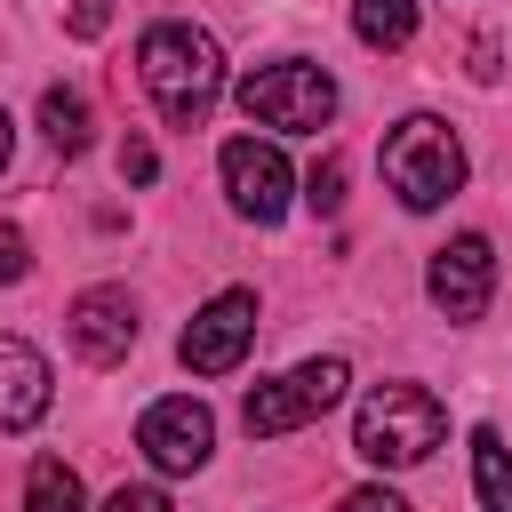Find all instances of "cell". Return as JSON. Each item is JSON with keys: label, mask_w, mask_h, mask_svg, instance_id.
<instances>
[{"label": "cell", "mask_w": 512, "mask_h": 512, "mask_svg": "<svg viewBox=\"0 0 512 512\" xmlns=\"http://www.w3.org/2000/svg\"><path fill=\"white\" fill-rule=\"evenodd\" d=\"M440 432H448V416H440V400L424 392V384H376L368 400H360V424H352V448L368 456V464H424L432 448H440Z\"/></svg>", "instance_id": "obj_3"}, {"label": "cell", "mask_w": 512, "mask_h": 512, "mask_svg": "<svg viewBox=\"0 0 512 512\" xmlns=\"http://www.w3.org/2000/svg\"><path fill=\"white\" fill-rule=\"evenodd\" d=\"M24 512H88V488L64 456H32V480H24Z\"/></svg>", "instance_id": "obj_13"}, {"label": "cell", "mask_w": 512, "mask_h": 512, "mask_svg": "<svg viewBox=\"0 0 512 512\" xmlns=\"http://www.w3.org/2000/svg\"><path fill=\"white\" fill-rule=\"evenodd\" d=\"M344 384H352V368H344L336 352H328V360H304V368H288V376L256 384V392H248V408H240V424H248L256 440H280V432H296V424L328 416V408L344 400Z\"/></svg>", "instance_id": "obj_5"}, {"label": "cell", "mask_w": 512, "mask_h": 512, "mask_svg": "<svg viewBox=\"0 0 512 512\" xmlns=\"http://www.w3.org/2000/svg\"><path fill=\"white\" fill-rule=\"evenodd\" d=\"M64 328H72V352L88 368H120L136 352V296L128 288H88V296H72Z\"/></svg>", "instance_id": "obj_10"}, {"label": "cell", "mask_w": 512, "mask_h": 512, "mask_svg": "<svg viewBox=\"0 0 512 512\" xmlns=\"http://www.w3.org/2000/svg\"><path fill=\"white\" fill-rule=\"evenodd\" d=\"M40 128H48L56 152H88V136H96L88 96H80V88H48V96H40Z\"/></svg>", "instance_id": "obj_14"}, {"label": "cell", "mask_w": 512, "mask_h": 512, "mask_svg": "<svg viewBox=\"0 0 512 512\" xmlns=\"http://www.w3.org/2000/svg\"><path fill=\"white\" fill-rule=\"evenodd\" d=\"M136 80L152 88V104H160L168 128H200L208 104L224 96V48L200 24H152L136 40Z\"/></svg>", "instance_id": "obj_1"}, {"label": "cell", "mask_w": 512, "mask_h": 512, "mask_svg": "<svg viewBox=\"0 0 512 512\" xmlns=\"http://www.w3.org/2000/svg\"><path fill=\"white\" fill-rule=\"evenodd\" d=\"M48 416V360L24 336H0V432H24Z\"/></svg>", "instance_id": "obj_11"}, {"label": "cell", "mask_w": 512, "mask_h": 512, "mask_svg": "<svg viewBox=\"0 0 512 512\" xmlns=\"http://www.w3.org/2000/svg\"><path fill=\"white\" fill-rule=\"evenodd\" d=\"M136 448L160 464V472H200L208 448H216V416L192 400V392H168L136 416Z\"/></svg>", "instance_id": "obj_7"}, {"label": "cell", "mask_w": 512, "mask_h": 512, "mask_svg": "<svg viewBox=\"0 0 512 512\" xmlns=\"http://www.w3.org/2000/svg\"><path fill=\"white\" fill-rule=\"evenodd\" d=\"M104 24H112V0H72V8H64V32H72V40H96Z\"/></svg>", "instance_id": "obj_17"}, {"label": "cell", "mask_w": 512, "mask_h": 512, "mask_svg": "<svg viewBox=\"0 0 512 512\" xmlns=\"http://www.w3.org/2000/svg\"><path fill=\"white\" fill-rule=\"evenodd\" d=\"M248 344H256V296H248V288H224V296H208V304L184 320L176 360H184L192 376H232V368L248 360Z\"/></svg>", "instance_id": "obj_6"}, {"label": "cell", "mask_w": 512, "mask_h": 512, "mask_svg": "<svg viewBox=\"0 0 512 512\" xmlns=\"http://www.w3.org/2000/svg\"><path fill=\"white\" fill-rule=\"evenodd\" d=\"M344 512H408V504H400L392 488H352V496H344Z\"/></svg>", "instance_id": "obj_21"}, {"label": "cell", "mask_w": 512, "mask_h": 512, "mask_svg": "<svg viewBox=\"0 0 512 512\" xmlns=\"http://www.w3.org/2000/svg\"><path fill=\"white\" fill-rule=\"evenodd\" d=\"M352 32L368 48H408L416 40V0H352Z\"/></svg>", "instance_id": "obj_15"}, {"label": "cell", "mask_w": 512, "mask_h": 512, "mask_svg": "<svg viewBox=\"0 0 512 512\" xmlns=\"http://www.w3.org/2000/svg\"><path fill=\"white\" fill-rule=\"evenodd\" d=\"M304 200H312L320 216H336V208H344V160H336V152H328V160L304 176Z\"/></svg>", "instance_id": "obj_16"}, {"label": "cell", "mask_w": 512, "mask_h": 512, "mask_svg": "<svg viewBox=\"0 0 512 512\" xmlns=\"http://www.w3.org/2000/svg\"><path fill=\"white\" fill-rule=\"evenodd\" d=\"M384 184L400 192V208H440L456 184H464V144H456V128L448 120H432V112H408L392 136H384Z\"/></svg>", "instance_id": "obj_2"}, {"label": "cell", "mask_w": 512, "mask_h": 512, "mask_svg": "<svg viewBox=\"0 0 512 512\" xmlns=\"http://www.w3.org/2000/svg\"><path fill=\"white\" fill-rule=\"evenodd\" d=\"M8 152H16V128H8V112H0V168H8Z\"/></svg>", "instance_id": "obj_22"}, {"label": "cell", "mask_w": 512, "mask_h": 512, "mask_svg": "<svg viewBox=\"0 0 512 512\" xmlns=\"http://www.w3.org/2000/svg\"><path fill=\"white\" fill-rule=\"evenodd\" d=\"M424 288H432V304H440L448 320H480V312H488V296H496V248H488L480 232L448 240V248L432 256Z\"/></svg>", "instance_id": "obj_9"}, {"label": "cell", "mask_w": 512, "mask_h": 512, "mask_svg": "<svg viewBox=\"0 0 512 512\" xmlns=\"http://www.w3.org/2000/svg\"><path fill=\"white\" fill-rule=\"evenodd\" d=\"M472 488H480V512H512V448L504 432H472Z\"/></svg>", "instance_id": "obj_12"}, {"label": "cell", "mask_w": 512, "mask_h": 512, "mask_svg": "<svg viewBox=\"0 0 512 512\" xmlns=\"http://www.w3.org/2000/svg\"><path fill=\"white\" fill-rule=\"evenodd\" d=\"M104 512H176V504H168L160 488H112V496H104Z\"/></svg>", "instance_id": "obj_20"}, {"label": "cell", "mask_w": 512, "mask_h": 512, "mask_svg": "<svg viewBox=\"0 0 512 512\" xmlns=\"http://www.w3.org/2000/svg\"><path fill=\"white\" fill-rule=\"evenodd\" d=\"M24 272H32V240L16 224H0V280H24Z\"/></svg>", "instance_id": "obj_19"}, {"label": "cell", "mask_w": 512, "mask_h": 512, "mask_svg": "<svg viewBox=\"0 0 512 512\" xmlns=\"http://www.w3.org/2000/svg\"><path fill=\"white\" fill-rule=\"evenodd\" d=\"M120 176H128V184H152V176H160V152H152L144 136H128V144H120Z\"/></svg>", "instance_id": "obj_18"}, {"label": "cell", "mask_w": 512, "mask_h": 512, "mask_svg": "<svg viewBox=\"0 0 512 512\" xmlns=\"http://www.w3.org/2000/svg\"><path fill=\"white\" fill-rule=\"evenodd\" d=\"M240 112H248L256 128H280V136H320V128L336 120V80H328L320 64H304V56L256 64V72L240 80Z\"/></svg>", "instance_id": "obj_4"}, {"label": "cell", "mask_w": 512, "mask_h": 512, "mask_svg": "<svg viewBox=\"0 0 512 512\" xmlns=\"http://www.w3.org/2000/svg\"><path fill=\"white\" fill-rule=\"evenodd\" d=\"M224 192H232V208H240V216H256V224H280V216H288V192H296V176H288L280 144L232 136V144H224Z\"/></svg>", "instance_id": "obj_8"}]
</instances>
